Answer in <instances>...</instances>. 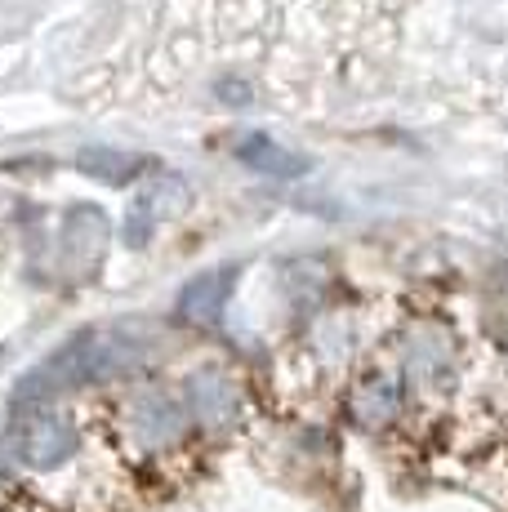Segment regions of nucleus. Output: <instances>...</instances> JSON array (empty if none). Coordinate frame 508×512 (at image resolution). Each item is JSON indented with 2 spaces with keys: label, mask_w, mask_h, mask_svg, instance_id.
<instances>
[{
  "label": "nucleus",
  "mask_w": 508,
  "mask_h": 512,
  "mask_svg": "<svg viewBox=\"0 0 508 512\" xmlns=\"http://www.w3.org/2000/svg\"><path fill=\"white\" fill-rule=\"evenodd\" d=\"M139 352L143 348L130 330H85L76 339H67L36 370L23 374V383L14 392V406H36V401H50L58 392L85 388V383H107L130 370L139 361Z\"/></svg>",
  "instance_id": "nucleus-1"
},
{
  "label": "nucleus",
  "mask_w": 508,
  "mask_h": 512,
  "mask_svg": "<svg viewBox=\"0 0 508 512\" xmlns=\"http://www.w3.org/2000/svg\"><path fill=\"white\" fill-rule=\"evenodd\" d=\"M76 450H81V428H76L67 415H54V410L36 415L23 428V437H18V455H23V464L36 468V472L63 468Z\"/></svg>",
  "instance_id": "nucleus-2"
},
{
  "label": "nucleus",
  "mask_w": 508,
  "mask_h": 512,
  "mask_svg": "<svg viewBox=\"0 0 508 512\" xmlns=\"http://www.w3.org/2000/svg\"><path fill=\"white\" fill-rule=\"evenodd\" d=\"M188 410L192 419H201L205 428H228L241 415V397H237V383L219 370H201L188 379Z\"/></svg>",
  "instance_id": "nucleus-3"
},
{
  "label": "nucleus",
  "mask_w": 508,
  "mask_h": 512,
  "mask_svg": "<svg viewBox=\"0 0 508 512\" xmlns=\"http://www.w3.org/2000/svg\"><path fill=\"white\" fill-rule=\"evenodd\" d=\"M232 156H237L246 170L254 174H268V179H304V174L312 170L308 156L290 152V147H281L272 134H241L237 147H232Z\"/></svg>",
  "instance_id": "nucleus-4"
},
{
  "label": "nucleus",
  "mask_w": 508,
  "mask_h": 512,
  "mask_svg": "<svg viewBox=\"0 0 508 512\" xmlns=\"http://www.w3.org/2000/svg\"><path fill=\"white\" fill-rule=\"evenodd\" d=\"M130 432L148 450H161V446H170V441H179L183 410L174 406L165 392H143V397L130 401Z\"/></svg>",
  "instance_id": "nucleus-5"
},
{
  "label": "nucleus",
  "mask_w": 508,
  "mask_h": 512,
  "mask_svg": "<svg viewBox=\"0 0 508 512\" xmlns=\"http://www.w3.org/2000/svg\"><path fill=\"white\" fill-rule=\"evenodd\" d=\"M228 294H232V268H214L201 272L183 285L179 294V317L192 321V326H214L228 308Z\"/></svg>",
  "instance_id": "nucleus-6"
},
{
  "label": "nucleus",
  "mask_w": 508,
  "mask_h": 512,
  "mask_svg": "<svg viewBox=\"0 0 508 512\" xmlns=\"http://www.w3.org/2000/svg\"><path fill=\"white\" fill-rule=\"evenodd\" d=\"M143 165H148L143 156L112 152V147H85V152H81V170H85V174H94V179H103V183H112V187L139 179Z\"/></svg>",
  "instance_id": "nucleus-7"
},
{
  "label": "nucleus",
  "mask_w": 508,
  "mask_h": 512,
  "mask_svg": "<svg viewBox=\"0 0 508 512\" xmlns=\"http://www.w3.org/2000/svg\"><path fill=\"white\" fill-rule=\"evenodd\" d=\"M353 410H357L361 423H384V419L397 415V392L388 388V383H384V388H379V383H370V388L357 392Z\"/></svg>",
  "instance_id": "nucleus-8"
}]
</instances>
